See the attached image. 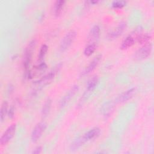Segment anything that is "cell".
Returning a JSON list of instances; mask_svg holds the SVG:
<instances>
[{
	"mask_svg": "<svg viewBox=\"0 0 154 154\" xmlns=\"http://www.w3.org/2000/svg\"><path fill=\"white\" fill-rule=\"evenodd\" d=\"M65 1L63 0H57L55 2L54 4V14L55 16H59L64 8L65 5Z\"/></svg>",
	"mask_w": 154,
	"mask_h": 154,
	"instance_id": "cell-14",
	"label": "cell"
},
{
	"mask_svg": "<svg viewBox=\"0 0 154 154\" xmlns=\"http://www.w3.org/2000/svg\"><path fill=\"white\" fill-rule=\"evenodd\" d=\"M85 143H86V141L84 138L83 136H81L73 141L70 146V149L71 151H75L81 147Z\"/></svg>",
	"mask_w": 154,
	"mask_h": 154,
	"instance_id": "cell-16",
	"label": "cell"
},
{
	"mask_svg": "<svg viewBox=\"0 0 154 154\" xmlns=\"http://www.w3.org/2000/svg\"><path fill=\"white\" fill-rule=\"evenodd\" d=\"M8 103L7 101L6 100L3 101L1 104V113H0V120L1 122H2L4 120L5 116L8 114Z\"/></svg>",
	"mask_w": 154,
	"mask_h": 154,
	"instance_id": "cell-19",
	"label": "cell"
},
{
	"mask_svg": "<svg viewBox=\"0 0 154 154\" xmlns=\"http://www.w3.org/2000/svg\"><path fill=\"white\" fill-rule=\"evenodd\" d=\"M42 148L41 146H37V147H35L33 151L32 152V153L33 154H39L42 152Z\"/></svg>",
	"mask_w": 154,
	"mask_h": 154,
	"instance_id": "cell-25",
	"label": "cell"
},
{
	"mask_svg": "<svg viewBox=\"0 0 154 154\" xmlns=\"http://www.w3.org/2000/svg\"><path fill=\"white\" fill-rule=\"evenodd\" d=\"M60 67L59 65L57 66V67H55L54 69H52L51 71H50L48 74L43 76L41 79H40L38 81H36L34 83V86L33 87L32 93H35L38 91L42 89L45 86L49 84L51 81L54 79L55 75L57 72L58 70V69Z\"/></svg>",
	"mask_w": 154,
	"mask_h": 154,
	"instance_id": "cell-1",
	"label": "cell"
},
{
	"mask_svg": "<svg viewBox=\"0 0 154 154\" xmlns=\"http://www.w3.org/2000/svg\"><path fill=\"white\" fill-rule=\"evenodd\" d=\"M100 29L97 25H94L90 30L87 36V44L97 45V42L100 36Z\"/></svg>",
	"mask_w": 154,
	"mask_h": 154,
	"instance_id": "cell-9",
	"label": "cell"
},
{
	"mask_svg": "<svg viewBox=\"0 0 154 154\" xmlns=\"http://www.w3.org/2000/svg\"><path fill=\"white\" fill-rule=\"evenodd\" d=\"M100 133V129L97 127H95V128H93L90 129L85 134H84L82 136L87 142L89 140H91L97 138L99 135Z\"/></svg>",
	"mask_w": 154,
	"mask_h": 154,
	"instance_id": "cell-13",
	"label": "cell"
},
{
	"mask_svg": "<svg viewBox=\"0 0 154 154\" xmlns=\"http://www.w3.org/2000/svg\"><path fill=\"white\" fill-rule=\"evenodd\" d=\"M102 58V55L100 54H99L97 55H96L93 60L92 61L89 63V64L86 67V68L85 69V70L82 72V75L84 76L86 75L89 74L90 73H91L92 71H93L95 68L97 67V66L98 65V64L99 63L100 60Z\"/></svg>",
	"mask_w": 154,
	"mask_h": 154,
	"instance_id": "cell-11",
	"label": "cell"
},
{
	"mask_svg": "<svg viewBox=\"0 0 154 154\" xmlns=\"http://www.w3.org/2000/svg\"><path fill=\"white\" fill-rule=\"evenodd\" d=\"M34 68L36 71L41 72V71L45 70L47 68V65L45 62H41L38 64L36 65Z\"/></svg>",
	"mask_w": 154,
	"mask_h": 154,
	"instance_id": "cell-23",
	"label": "cell"
},
{
	"mask_svg": "<svg viewBox=\"0 0 154 154\" xmlns=\"http://www.w3.org/2000/svg\"><path fill=\"white\" fill-rule=\"evenodd\" d=\"M126 1H122V0H118V1H114L112 4L111 6L112 8H122L123 7L126 6Z\"/></svg>",
	"mask_w": 154,
	"mask_h": 154,
	"instance_id": "cell-22",
	"label": "cell"
},
{
	"mask_svg": "<svg viewBox=\"0 0 154 154\" xmlns=\"http://www.w3.org/2000/svg\"><path fill=\"white\" fill-rule=\"evenodd\" d=\"M48 50V46L46 44H43L41 46L38 55V59L39 61H42L46 55Z\"/></svg>",
	"mask_w": 154,
	"mask_h": 154,
	"instance_id": "cell-21",
	"label": "cell"
},
{
	"mask_svg": "<svg viewBox=\"0 0 154 154\" xmlns=\"http://www.w3.org/2000/svg\"><path fill=\"white\" fill-rule=\"evenodd\" d=\"M151 38V36L148 34L147 33H143L141 32L140 34H139L136 40L137 42L140 44H146L149 43V41Z\"/></svg>",
	"mask_w": 154,
	"mask_h": 154,
	"instance_id": "cell-18",
	"label": "cell"
},
{
	"mask_svg": "<svg viewBox=\"0 0 154 154\" xmlns=\"http://www.w3.org/2000/svg\"><path fill=\"white\" fill-rule=\"evenodd\" d=\"M135 38L131 34L127 36L122 42L121 46H120V49L123 50L127 49L129 48H131L135 43Z\"/></svg>",
	"mask_w": 154,
	"mask_h": 154,
	"instance_id": "cell-15",
	"label": "cell"
},
{
	"mask_svg": "<svg viewBox=\"0 0 154 154\" xmlns=\"http://www.w3.org/2000/svg\"><path fill=\"white\" fill-rule=\"evenodd\" d=\"M79 90V86L78 85H73L67 92L63 96L59 102V106L60 108L65 107L70 100L74 97V96L76 94V93Z\"/></svg>",
	"mask_w": 154,
	"mask_h": 154,
	"instance_id": "cell-6",
	"label": "cell"
},
{
	"mask_svg": "<svg viewBox=\"0 0 154 154\" xmlns=\"http://www.w3.org/2000/svg\"><path fill=\"white\" fill-rule=\"evenodd\" d=\"M98 2H99V1L98 0H95V1H85V3L88 4V5H93V4H97Z\"/></svg>",
	"mask_w": 154,
	"mask_h": 154,
	"instance_id": "cell-26",
	"label": "cell"
},
{
	"mask_svg": "<svg viewBox=\"0 0 154 154\" xmlns=\"http://www.w3.org/2000/svg\"><path fill=\"white\" fill-rule=\"evenodd\" d=\"M8 117L10 118H13L14 117V108L13 106H11L10 108V109L8 110Z\"/></svg>",
	"mask_w": 154,
	"mask_h": 154,
	"instance_id": "cell-24",
	"label": "cell"
},
{
	"mask_svg": "<svg viewBox=\"0 0 154 154\" xmlns=\"http://www.w3.org/2000/svg\"><path fill=\"white\" fill-rule=\"evenodd\" d=\"M98 81H99V79H98L97 76H96V75L93 76L88 80L87 84L86 90L84 91V93H83L81 98L80 99V100L79 101V103H78L79 106H81L84 103L85 100L87 99L88 97L90 95L91 92L96 87Z\"/></svg>",
	"mask_w": 154,
	"mask_h": 154,
	"instance_id": "cell-3",
	"label": "cell"
},
{
	"mask_svg": "<svg viewBox=\"0 0 154 154\" xmlns=\"http://www.w3.org/2000/svg\"><path fill=\"white\" fill-rule=\"evenodd\" d=\"M152 50V45L150 43L144 44L135 52L134 59L135 60H143L147 58L150 55Z\"/></svg>",
	"mask_w": 154,
	"mask_h": 154,
	"instance_id": "cell-5",
	"label": "cell"
},
{
	"mask_svg": "<svg viewBox=\"0 0 154 154\" xmlns=\"http://www.w3.org/2000/svg\"><path fill=\"white\" fill-rule=\"evenodd\" d=\"M51 105H52V100L51 99L48 98L47 99L43 106L42 108V111H41V114L42 116L43 117H45L48 116V114H49L50 110H51Z\"/></svg>",
	"mask_w": 154,
	"mask_h": 154,
	"instance_id": "cell-17",
	"label": "cell"
},
{
	"mask_svg": "<svg viewBox=\"0 0 154 154\" xmlns=\"http://www.w3.org/2000/svg\"><path fill=\"white\" fill-rule=\"evenodd\" d=\"M16 130V125L13 123L8 126L1 135L0 144L1 146L6 145L13 137Z\"/></svg>",
	"mask_w": 154,
	"mask_h": 154,
	"instance_id": "cell-7",
	"label": "cell"
},
{
	"mask_svg": "<svg viewBox=\"0 0 154 154\" xmlns=\"http://www.w3.org/2000/svg\"><path fill=\"white\" fill-rule=\"evenodd\" d=\"M126 27V23L125 22H121L119 25L114 28L108 35L109 39H115L119 37L125 30Z\"/></svg>",
	"mask_w": 154,
	"mask_h": 154,
	"instance_id": "cell-10",
	"label": "cell"
},
{
	"mask_svg": "<svg viewBox=\"0 0 154 154\" xmlns=\"http://www.w3.org/2000/svg\"><path fill=\"white\" fill-rule=\"evenodd\" d=\"M46 128V125L45 122H41L38 123L34 126V128L32 131V132L31 134V141L34 143L37 142L42 135V134L44 132Z\"/></svg>",
	"mask_w": 154,
	"mask_h": 154,
	"instance_id": "cell-8",
	"label": "cell"
},
{
	"mask_svg": "<svg viewBox=\"0 0 154 154\" xmlns=\"http://www.w3.org/2000/svg\"><path fill=\"white\" fill-rule=\"evenodd\" d=\"M96 48L97 45L96 44H86L84 50V54L86 57L91 56L96 51Z\"/></svg>",
	"mask_w": 154,
	"mask_h": 154,
	"instance_id": "cell-20",
	"label": "cell"
},
{
	"mask_svg": "<svg viewBox=\"0 0 154 154\" xmlns=\"http://www.w3.org/2000/svg\"><path fill=\"white\" fill-rule=\"evenodd\" d=\"M136 91L135 88H131L123 92L118 97V101L120 102H124L133 97Z\"/></svg>",
	"mask_w": 154,
	"mask_h": 154,
	"instance_id": "cell-12",
	"label": "cell"
},
{
	"mask_svg": "<svg viewBox=\"0 0 154 154\" xmlns=\"http://www.w3.org/2000/svg\"><path fill=\"white\" fill-rule=\"evenodd\" d=\"M76 34V32L74 30H70L65 34L60 43V49L61 51L64 52L66 51L71 46L75 40Z\"/></svg>",
	"mask_w": 154,
	"mask_h": 154,
	"instance_id": "cell-4",
	"label": "cell"
},
{
	"mask_svg": "<svg viewBox=\"0 0 154 154\" xmlns=\"http://www.w3.org/2000/svg\"><path fill=\"white\" fill-rule=\"evenodd\" d=\"M36 46V40L33 39L31 40L27 46H26L23 55V60H22V63H23V67L25 69V71H28V68L32 59V56L34 51V49Z\"/></svg>",
	"mask_w": 154,
	"mask_h": 154,
	"instance_id": "cell-2",
	"label": "cell"
}]
</instances>
